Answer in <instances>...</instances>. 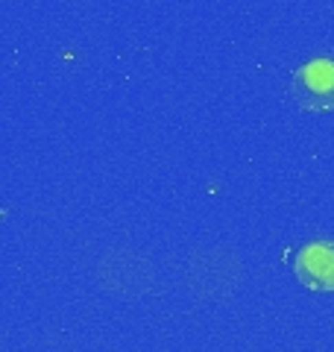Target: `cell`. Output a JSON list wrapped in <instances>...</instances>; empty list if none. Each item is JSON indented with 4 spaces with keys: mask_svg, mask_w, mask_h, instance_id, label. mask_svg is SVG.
Masks as SVG:
<instances>
[{
    "mask_svg": "<svg viewBox=\"0 0 334 352\" xmlns=\"http://www.w3.org/2000/svg\"><path fill=\"white\" fill-rule=\"evenodd\" d=\"M296 279L314 294H334V241H311L293 258Z\"/></svg>",
    "mask_w": 334,
    "mask_h": 352,
    "instance_id": "obj_2",
    "label": "cell"
},
{
    "mask_svg": "<svg viewBox=\"0 0 334 352\" xmlns=\"http://www.w3.org/2000/svg\"><path fill=\"white\" fill-rule=\"evenodd\" d=\"M291 94L305 112H334V59H311L291 76Z\"/></svg>",
    "mask_w": 334,
    "mask_h": 352,
    "instance_id": "obj_1",
    "label": "cell"
}]
</instances>
